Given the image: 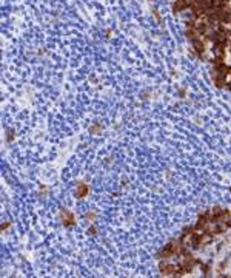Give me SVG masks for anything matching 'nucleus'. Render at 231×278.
Listing matches in <instances>:
<instances>
[{
	"mask_svg": "<svg viewBox=\"0 0 231 278\" xmlns=\"http://www.w3.org/2000/svg\"><path fill=\"white\" fill-rule=\"evenodd\" d=\"M60 221H62V224L65 227H71V226L76 224V216H74V213L71 210L63 209L62 212H60Z\"/></svg>",
	"mask_w": 231,
	"mask_h": 278,
	"instance_id": "nucleus-1",
	"label": "nucleus"
},
{
	"mask_svg": "<svg viewBox=\"0 0 231 278\" xmlns=\"http://www.w3.org/2000/svg\"><path fill=\"white\" fill-rule=\"evenodd\" d=\"M90 192V186L88 184H83V182H77L76 186V196L77 198H85Z\"/></svg>",
	"mask_w": 231,
	"mask_h": 278,
	"instance_id": "nucleus-2",
	"label": "nucleus"
},
{
	"mask_svg": "<svg viewBox=\"0 0 231 278\" xmlns=\"http://www.w3.org/2000/svg\"><path fill=\"white\" fill-rule=\"evenodd\" d=\"M100 130H102V125H100V124H97L96 127H91V128H90V131H91L93 134H96V133H99Z\"/></svg>",
	"mask_w": 231,
	"mask_h": 278,
	"instance_id": "nucleus-3",
	"label": "nucleus"
},
{
	"mask_svg": "<svg viewBox=\"0 0 231 278\" xmlns=\"http://www.w3.org/2000/svg\"><path fill=\"white\" fill-rule=\"evenodd\" d=\"M85 218H86V220H90V221H94V220H96V213L90 212V213H86V215H85Z\"/></svg>",
	"mask_w": 231,
	"mask_h": 278,
	"instance_id": "nucleus-4",
	"label": "nucleus"
},
{
	"mask_svg": "<svg viewBox=\"0 0 231 278\" xmlns=\"http://www.w3.org/2000/svg\"><path fill=\"white\" fill-rule=\"evenodd\" d=\"M88 232H90L91 235H96V233H97V229H96V227H94V226H91L90 229H88Z\"/></svg>",
	"mask_w": 231,
	"mask_h": 278,
	"instance_id": "nucleus-5",
	"label": "nucleus"
},
{
	"mask_svg": "<svg viewBox=\"0 0 231 278\" xmlns=\"http://www.w3.org/2000/svg\"><path fill=\"white\" fill-rule=\"evenodd\" d=\"M9 227V221H5V224L2 226V230H5V229H8Z\"/></svg>",
	"mask_w": 231,
	"mask_h": 278,
	"instance_id": "nucleus-6",
	"label": "nucleus"
}]
</instances>
